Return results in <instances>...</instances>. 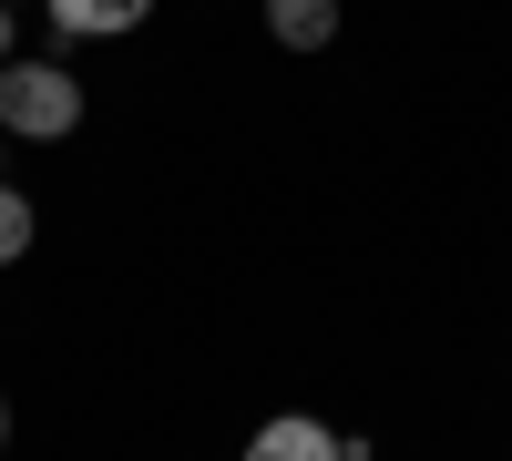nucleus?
Listing matches in <instances>:
<instances>
[{"mask_svg":"<svg viewBox=\"0 0 512 461\" xmlns=\"http://www.w3.org/2000/svg\"><path fill=\"white\" fill-rule=\"evenodd\" d=\"M0 451H11V400H0Z\"/></svg>","mask_w":512,"mask_h":461,"instance_id":"0eeeda50","label":"nucleus"},{"mask_svg":"<svg viewBox=\"0 0 512 461\" xmlns=\"http://www.w3.org/2000/svg\"><path fill=\"white\" fill-rule=\"evenodd\" d=\"M0 11H21V0H0Z\"/></svg>","mask_w":512,"mask_h":461,"instance_id":"6e6552de","label":"nucleus"},{"mask_svg":"<svg viewBox=\"0 0 512 461\" xmlns=\"http://www.w3.org/2000/svg\"><path fill=\"white\" fill-rule=\"evenodd\" d=\"M0 62H11V11H0Z\"/></svg>","mask_w":512,"mask_h":461,"instance_id":"423d86ee","label":"nucleus"},{"mask_svg":"<svg viewBox=\"0 0 512 461\" xmlns=\"http://www.w3.org/2000/svg\"><path fill=\"white\" fill-rule=\"evenodd\" d=\"M52 21H62V41H123L154 21V0H52Z\"/></svg>","mask_w":512,"mask_h":461,"instance_id":"7ed1b4c3","label":"nucleus"},{"mask_svg":"<svg viewBox=\"0 0 512 461\" xmlns=\"http://www.w3.org/2000/svg\"><path fill=\"white\" fill-rule=\"evenodd\" d=\"M0 134H21V144H62L82 134V72L62 62H0Z\"/></svg>","mask_w":512,"mask_h":461,"instance_id":"f257e3e1","label":"nucleus"},{"mask_svg":"<svg viewBox=\"0 0 512 461\" xmlns=\"http://www.w3.org/2000/svg\"><path fill=\"white\" fill-rule=\"evenodd\" d=\"M267 31H277V52H328L338 41V0H267Z\"/></svg>","mask_w":512,"mask_h":461,"instance_id":"20e7f679","label":"nucleus"},{"mask_svg":"<svg viewBox=\"0 0 512 461\" xmlns=\"http://www.w3.org/2000/svg\"><path fill=\"white\" fill-rule=\"evenodd\" d=\"M246 461H338V431L308 421V410H277V421L246 431Z\"/></svg>","mask_w":512,"mask_h":461,"instance_id":"f03ea898","label":"nucleus"},{"mask_svg":"<svg viewBox=\"0 0 512 461\" xmlns=\"http://www.w3.org/2000/svg\"><path fill=\"white\" fill-rule=\"evenodd\" d=\"M31 236H41V226H31V195H21V185H0V267H21V257H31Z\"/></svg>","mask_w":512,"mask_h":461,"instance_id":"39448f33","label":"nucleus"}]
</instances>
